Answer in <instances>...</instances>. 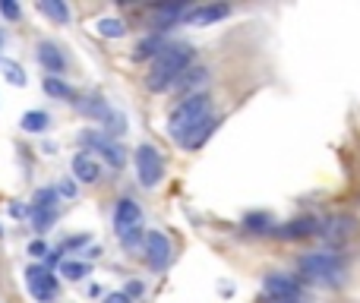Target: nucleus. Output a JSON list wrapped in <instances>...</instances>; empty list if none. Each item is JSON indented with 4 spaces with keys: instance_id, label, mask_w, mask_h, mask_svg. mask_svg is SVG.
<instances>
[{
    "instance_id": "nucleus-31",
    "label": "nucleus",
    "mask_w": 360,
    "mask_h": 303,
    "mask_svg": "<svg viewBox=\"0 0 360 303\" xmlns=\"http://www.w3.org/2000/svg\"><path fill=\"white\" fill-rule=\"evenodd\" d=\"M105 303H133V300L127 297V294H120V291H117V294H108Z\"/></svg>"
},
{
    "instance_id": "nucleus-4",
    "label": "nucleus",
    "mask_w": 360,
    "mask_h": 303,
    "mask_svg": "<svg viewBox=\"0 0 360 303\" xmlns=\"http://www.w3.org/2000/svg\"><path fill=\"white\" fill-rule=\"evenodd\" d=\"M114 234L120 237L124 247H136L143 237V209L133 199H120L114 209Z\"/></svg>"
},
{
    "instance_id": "nucleus-17",
    "label": "nucleus",
    "mask_w": 360,
    "mask_h": 303,
    "mask_svg": "<svg viewBox=\"0 0 360 303\" xmlns=\"http://www.w3.org/2000/svg\"><path fill=\"white\" fill-rule=\"evenodd\" d=\"M184 19H186L184 6H162V10H158V16H155V29H171V25L184 22Z\"/></svg>"
},
{
    "instance_id": "nucleus-2",
    "label": "nucleus",
    "mask_w": 360,
    "mask_h": 303,
    "mask_svg": "<svg viewBox=\"0 0 360 303\" xmlns=\"http://www.w3.org/2000/svg\"><path fill=\"white\" fill-rule=\"evenodd\" d=\"M190 63H193V48H186V44H168L155 57V63H152L149 76H146V89L149 92H168L180 76L190 70Z\"/></svg>"
},
{
    "instance_id": "nucleus-16",
    "label": "nucleus",
    "mask_w": 360,
    "mask_h": 303,
    "mask_svg": "<svg viewBox=\"0 0 360 303\" xmlns=\"http://www.w3.org/2000/svg\"><path fill=\"white\" fill-rule=\"evenodd\" d=\"M44 92L51 95V98H63V101H70V98H76V92H73V86H67V82L60 79V76H44Z\"/></svg>"
},
{
    "instance_id": "nucleus-21",
    "label": "nucleus",
    "mask_w": 360,
    "mask_h": 303,
    "mask_svg": "<svg viewBox=\"0 0 360 303\" xmlns=\"http://www.w3.org/2000/svg\"><path fill=\"white\" fill-rule=\"evenodd\" d=\"M95 29H98V35H105V38H124L127 35V25H124V19H98L95 22Z\"/></svg>"
},
{
    "instance_id": "nucleus-19",
    "label": "nucleus",
    "mask_w": 360,
    "mask_h": 303,
    "mask_svg": "<svg viewBox=\"0 0 360 303\" xmlns=\"http://www.w3.org/2000/svg\"><path fill=\"white\" fill-rule=\"evenodd\" d=\"M22 127L25 133H44L51 127V117L44 111H29V114H22Z\"/></svg>"
},
{
    "instance_id": "nucleus-23",
    "label": "nucleus",
    "mask_w": 360,
    "mask_h": 303,
    "mask_svg": "<svg viewBox=\"0 0 360 303\" xmlns=\"http://www.w3.org/2000/svg\"><path fill=\"white\" fill-rule=\"evenodd\" d=\"M101 124H105V136H108V139H111V136H120V133H127V117H124L120 111H111L105 120H101Z\"/></svg>"
},
{
    "instance_id": "nucleus-29",
    "label": "nucleus",
    "mask_w": 360,
    "mask_h": 303,
    "mask_svg": "<svg viewBox=\"0 0 360 303\" xmlns=\"http://www.w3.org/2000/svg\"><path fill=\"white\" fill-rule=\"evenodd\" d=\"M57 193H60V196H67V199H73V196H76V183H70V180H63V183L57 186Z\"/></svg>"
},
{
    "instance_id": "nucleus-33",
    "label": "nucleus",
    "mask_w": 360,
    "mask_h": 303,
    "mask_svg": "<svg viewBox=\"0 0 360 303\" xmlns=\"http://www.w3.org/2000/svg\"><path fill=\"white\" fill-rule=\"evenodd\" d=\"M0 48H4V32H0Z\"/></svg>"
},
{
    "instance_id": "nucleus-7",
    "label": "nucleus",
    "mask_w": 360,
    "mask_h": 303,
    "mask_svg": "<svg viewBox=\"0 0 360 303\" xmlns=\"http://www.w3.org/2000/svg\"><path fill=\"white\" fill-rule=\"evenodd\" d=\"M136 174H139V183H143L146 190L162 183L165 161H162V155L155 152V146H139L136 149Z\"/></svg>"
},
{
    "instance_id": "nucleus-27",
    "label": "nucleus",
    "mask_w": 360,
    "mask_h": 303,
    "mask_svg": "<svg viewBox=\"0 0 360 303\" xmlns=\"http://www.w3.org/2000/svg\"><path fill=\"white\" fill-rule=\"evenodd\" d=\"M6 79H10L13 86H25V73L16 67V63H6Z\"/></svg>"
},
{
    "instance_id": "nucleus-32",
    "label": "nucleus",
    "mask_w": 360,
    "mask_h": 303,
    "mask_svg": "<svg viewBox=\"0 0 360 303\" xmlns=\"http://www.w3.org/2000/svg\"><path fill=\"white\" fill-rule=\"evenodd\" d=\"M133 294H143V285H139V281H133V285H130V288H127V297H130V300H133Z\"/></svg>"
},
{
    "instance_id": "nucleus-20",
    "label": "nucleus",
    "mask_w": 360,
    "mask_h": 303,
    "mask_svg": "<svg viewBox=\"0 0 360 303\" xmlns=\"http://www.w3.org/2000/svg\"><path fill=\"white\" fill-rule=\"evenodd\" d=\"M243 228H247L250 234H272L275 224H272V218H269V215H259V212H253V215L243 218Z\"/></svg>"
},
{
    "instance_id": "nucleus-15",
    "label": "nucleus",
    "mask_w": 360,
    "mask_h": 303,
    "mask_svg": "<svg viewBox=\"0 0 360 303\" xmlns=\"http://www.w3.org/2000/svg\"><path fill=\"white\" fill-rule=\"evenodd\" d=\"M165 48H168V44L162 41V35L143 38V41L136 44V51H133V60H149V57H158V54H162Z\"/></svg>"
},
{
    "instance_id": "nucleus-8",
    "label": "nucleus",
    "mask_w": 360,
    "mask_h": 303,
    "mask_svg": "<svg viewBox=\"0 0 360 303\" xmlns=\"http://www.w3.org/2000/svg\"><path fill=\"white\" fill-rule=\"evenodd\" d=\"M143 247H146V262H149L152 272H165V269L171 266L174 250H171V240L162 231H149V234L143 237Z\"/></svg>"
},
{
    "instance_id": "nucleus-13",
    "label": "nucleus",
    "mask_w": 360,
    "mask_h": 303,
    "mask_svg": "<svg viewBox=\"0 0 360 303\" xmlns=\"http://www.w3.org/2000/svg\"><path fill=\"white\" fill-rule=\"evenodd\" d=\"M224 16H231V6H224V4L196 6V10H186L184 22H190V25H212V22H218V19H224Z\"/></svg>"
},
{
    "instance_id": "nucleus-18",
    "label": "nucleus",
    "mask_w": 360,
    "mask_h": 303,
    "mask_svg": "<svg viewBox=\"0 0 360 303\" xmlns=\"http://www.w3.org/2000/svg\"><path fill=\"white\" fill-rule=\"evenodd\" d=\"M38 13H44V16L54 19V22H67L70 19L67 4H60V0H38Z\"/></svg>"
},
{
    "instance_id": "nucleus-5",
    "label": "nucleus",
    "mask_w": 360,
    "mask_h": 303,
    "mask_svg": "<svg viewBox=\"0 0 360 303\" xmlns=\"http://www.w3.org/2000/svg\"><path fill=\"white\" fill-rule=\"evenodd\" d=\"M262 291L269 300L275 303H300L304 300V281L297 275H285V272H272L262 281Z\"/></svg>"
},
{
    "instance_id": "nucleus-14",
    "label": "nucleus",
    "mask_w": 360,
    "mask_h": 303,
    "mask_svg": "<svg viewBox=\"0 0 360 303\" xmlns=\"http://www.w3.org/2000/svg\"><path fill=\"white\" fill-rule=\"evenodd\" d=\"M38 60H41V67L48 70V73H63V70H67V57H63L60 48L51 41L38 44Z\"/></svg>"
},
{
    "instance_id": "nucleus-22",
    "label": "nucleus",
    "mask_w": 360,
    "mask_h": 303,
    "mask_svg": "<svg viewBox=\"0 0 360 303\" xmlns=\"http://www.w3.org/2000/svg\"><path fill=\"white\" fill-rule=\"evenodd\" d=\"M76 108H79L82 114H89V117H95V120H105L108 114H111V108H108L101 98H95V95H92V98H86V101H79Z\"/></svg>"
},
{
    "instance_id": "nucleus-28",
    "label": "nucleus",
    "mask_w": 360,
    "mask_h": 303,
    "mask_svg": "<svg viewBox=\"0 0 360 303\" xmlns=\"http://www.w3.org/2000/svg\"><path fill=\"white\" fill-rule=\"evenodd\" d=\"M0 13H4L6 19H19V6L10 4V0H0Z\"/></svg>"
},
{
    "instance_id": "nucleus-30",
    "label": "nucleus",
    "mask_w": 360,
    "mask_h": 303,
    "mask_svg": "<svg viewBox=\"0 0 360 303\" xmlns=\"http://www.w3.org/2000/svg\"><path fill=\"white\" fill-rule=\"evenodd\" d=\"M29 253H32V256H35V259H38V256H44V253H48V247H44L41 240H35V243H32V247H29Z\"/></svg>"
},
{
    "instance_id": "nucleus-3",
    "label": "nucleus",
    "mask_w": 360,
    "mask_h": 303,
    "mask_svg": "<svg viewBox=\"0 0 360 303\" xmlns=\"http://www.w3.org/2000/svg\"><path fill=\"white\" fill-rule=\"evenodd\" d=\"M300 281H310L316 288H342L345 285V266L335 253H307L297 262Z\"/></svg>"
},
{
    "instance_id": "nucleus-25",
    "label": "nucleus",
    "mask_w": 360,
    "mask_h": 303,
    "mask_svg": "<svg viewBox=\"0 0 360 303\" xmlns=\"http://www.w3.org/2000/svg\"><path fill=\"white\" fill-rule=\"evenodd\" d=\"M60 275H63V278H70V281H79V278H86V275H89V266H86V262L63 259L60 262Z\"/></svg>"
},
{
    "instance_id": "nucleus-24",
    "label": "nucleus",
    "mask_w": 360,
    "mask_h": 303,
    "mask_svg": "<svg viewBox=\"0 0 360 303\" xmlns=\"http://www.w3.org/2000/svg\"><path fill=\"white\" fill-rule=\"evenodd\" d=\"M32 209H57V190L54 186H41L32 199Z\"/></svg>"
},
{
    "instance_id": "nucleus-26",
    "label": "nucleus",
    "mask_w": 360,
    "mask_h": 303,
    "mask_svg": "<svg viewBox=\"0 0 360 303\" xmlns=\"http://www.w3.org/2000/svg\"><path fill=\"white\" fill-rule=\"evenodd\" d=\"M57 221V209H32V224L35 231H48Z\"/></svg>"
},
{
    "instance_id": "nucleus-6",
    "label": "nucleus",
    "mask_w": 360,
    "mask_h": 303,
    "mask_svg": "<svg viewBox=\"0 0 360 303\" xmlns=\"http://www.w3.org/2000/svg\"><path fill=\"white\" fill-rule=\"evenodd\" d=\"M79 143L86 146V149L98 152L111 167H124V165H127V152H124V146H117L114 139H108L105 133H98V130H82V133H79Z\"/></svg>"
},
{
    "instance_id": "nucleus-1",
    "label": "nucleus",
    "mask_w": 360,
    "mask_h": 303,
    "mask_svg": "<svg viewBox=\"0 0 360 303\" xmlns=\"http://www.w3.org/2000/svg\"><path fill=\"white\" fill-rule=\"evenodd\" d=\"M218 120L212 117V98L209 92H199L184 98L168 117V136L180 149H199L205 139L215 133Z\"/></svg>"
},
{
    "instance_id": "nucleus-12",
    "label": "nucleus",
    "mask_w": 360,
    "mask_h": 303,
    "mask_svg": "<svg viewBox=\"0 0 360 303\" xmlns=\"http://www.w3.org/2000/svg\"><path fill=\"white\" fill-rule=\"evenodd\" d=\"M73 177H79L82 183H98L101 180V165L89 152L73 155Z\"/></svg>"
},
{
    "instance_id": "nucleus-10",
    "label": "nucleus",
    "mask_w": 360,
    "mask_h": 303,
    "mask_svg": "<svg viewBox=\"0 0 360 303\" xmlns=\"http://www.w3.org/2000/svg\"><path fill=\"white\" fill-rule=\"evenodd\" d=\"M319 231H323V221L313 215H304V218H294V221H288V224H278L272 234L281 237V240H307V237H316Z\"/></svg>"
},
{
    "instance_id": "nucleus-11",
    "label": "nucleus",
    "mask_w": 360,
    "mask_h": 303,
    "mask_svg": "<svg viewBox=\"0 0 360 303\" xmlns=\"http://www.w3.org/2000/svg\"><path fill=\"white\" fill-rule=\"evenodd\" d=\"M205 82H209V70H205V67H190L171 89H177V92H186V98H190V95L202 92Z\"/></svg>"
},
{
    "instance_id": "nucleus-9",
    "label": "nucleus",
    "mask_w": 360,
    "mask_h": 303,
    "mask_svg": "<svg viewBox=\"0 0 360 303\" xmlns=\"http://www.w3.org/2000/svg\"><path fill=\"white\" fill-rule=\"evenodd\" d=\"M25 285H29V294L38 303H48L57 297V278L48 266H29L25 269Z\"/></svg>"
}]
</instances>
